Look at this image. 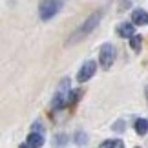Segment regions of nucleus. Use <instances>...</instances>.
Instances as JSON below:
<instances>
[{"label": "nucleus", "mask_w": 148, "mask_h": 148, "mask_svg": "<svg viewBox=\"0 0 148 148\" xmlns=\"http://www.w3.org/2000/svg\"><path fill=\"white\" fill-rule=\"evenodd\" d=\"M57 145H66L68 143V139H66V135H57V141H55Z\"/></svg>", "instance_id": "obj_14"}, {"label": "nucleus", "mask_w": 148, "mask_h": 148, "mask_svg": "<svg viewBox=\"0 0 148 148\" xmlns=\"http://www.w3.org/2000/svg\"><path fill=\"white\" fill-rule=\"evenodd\" d=\"M79 95H81V92H71V95H68V104H73L79 99Z\"/></svg>", "instance_id": "obj_13"}, {"label": "nucleus", "mask_w": 148, "mask_h": 148, "mask_svg": "<svg viewBox=\"0 0 148 148\" xmlns=\"http://www.w3.org/2000/svg\"><path fill=\"white\" fill-rule=\"evenodd\" d=\"M75 137H77V139H75V143H77V145H86V143H88L86 134H84V132H82V134H81V132H77Z\"/></svg>", "instance_id": "obj_12"}, {"label": "nucleus", "mask_w": 148, "mask_h": 148, "mask_svg": "<svg viewBox=\"0 0 148 148\" xmlns=\"http://www.w3.org/2000/svg\"><path fill=\"white\" fill-rule=\"evenodd\" d=\"M33 130H35V132H40V134H44V128L40 126V123H35V126H33Z\"/></svg>", "instance_id": "obj_15"}, {"label": "nucleus", "mask_w": 148, "mask_h": 148, "mask_svg": "<svg viewBox=\"0 0 148 148\" xmlns=\"http://www.w3.org/2000/svg\"><path fill=\"white\" fill-rule=\"evenodd\" d=\"M44 145V134H40V132H35V130H33V132L27 135V141L24 145H22V148H38V146H42Z\"/></svg>", "instance_id": "obj_6"}, {"label": "nucleus", "mask_w": 148, "mask_h": 148, "mask_svg": "<svg viewBox=\"0 0 148 148\" xmlns=\"http://www.w3.org/2000/svg\"><path fill=\"white\" fill-rule=\"evenodd\" d=\"M135 33V27L134 24H121L117 27V35L119 37H123V38H130Z\"/></svg>", "instance_id": "obj_8"}, {"label": "nucleus", "mask_w": 148, "mask_h": 148, "mask_svg": "<svg viewBox=\"0 0 148 148\" xmlns=\"http://www.w3.org/2000/svg\"><path fill=\"white\" fill-rule=\"evenodd\" d=\"M123 146H124L123 141H119V139H110L101 145V148H123Z\"/></svg>", "instance_id": "obj_10"}, {"label": "nucleus", "mask_w": 148, "mask_h": 148, "mask_svg": "<svg viewBox=\"0 0 148 148\" xmlns=\"http://www.w3.org/2000/svg\"><path fill=\"white\" fill-rule=\"evenodd\" d=\"M145 93H146V101H148V86H146V92Z\"/></svg>", "instance_id": "obj_16"}, {"label": "nucleus", "mask_w": 148, "mask_h": 148, "mask_svg": "<svg viewBox=\"0 0 148 148\" xmlns=\"http://www.w3.org/2000/svg\"><path fill=\"white\" fill-rule=\"evenodd\" d=\"M101 16H102V11H97V13H93L90 18L84 22V24L79 27V29L71 35V38L68 40V44H75L77 40H81V38H84L88 35V33H92L95 27H97V24H99V20H101Z\"/></svg>", "instance_id": "obj_1"}, {"label": "nucleus", "mask_w": 148, "mask_h": 148, "mask_svg": "<svg viewBox=\"0 0 148 148\" xmlns=\"http://www.w3.org/2000/svg\"><path fill=\"white\" fill-rule=\"evenodd\" d=\"M134 128H135V132L139 135H145L148 132V121L146 119H137V121L134 123Z\"/></svg>", "instance_id": "obj_9"}, {"label": "nucleus", "mask_w": 148, "mask_h": 148, "mask_svg": "<svg viewBox=\"0 0 148 148\" xmlns=\"http://www.w3.org/2000/svg\"><path fill=\"white\" fill-rule=\"evenodd\" d=\"M62 4L60 0H42L40 5H38V15H40L42 20H49L60 11Z\"/></svg>", "instance_id": "obj_2"}, {"label": "nucleus", "mask_w": 148, "mask_h": 148, "mask_svg": "<svg viewBox=\"0 0 148 148\" xmlns=\"http://www.w3.org/2000/svg\"><path fill=\"white\" fill-rule=\"evenodd\" d=\"M130 46H132L134 49H141V37H137L134 33V35L130 37Z\"/></svg>", "instance_id": "obj_11"}, {"label": "nucleus", "mask_w": 148, "mask_h": 148, "mask_svg": "<svg viewBox=\"0 0 148 148\" xmlns=\"http://www.w3.org/2000/svg\"><path fill=\"white\" fill-rule=\"evenodd\" d=\"M95 70H97V64H95L93 60H88L86 64H84L81 70H79V73H77V81H79V82H86V81H90V79L93 77Z\"/></svg>", "instance_id": "obj_5"}, {"label": "nucleus", "mask_w": 148, "mask_h": 148, "mask_svg": "<svg viewBox=\"0 0 148 148\" xmlns=\"http://www.w3.org/2000/svg\"><path fill=\"white\" fill-rule=\"evenodd\" d=\"M132 22L135 26H146L148 24V13L145 9H137L132 13Z\"/></svg>", "instance_id": "obj_7"}, {"label": "nucleus", "mask_w": 148, "mask_h": 148, "mask_svg": "<svg viewBox=\"0 0 148 148\" xmlns=\"http://www.w3.org/2000/svg\"><path fill=\"white\" fill-rule=\"evenodd\" d=\"M68 92H70V79H64L59 86V92L55 93L53 102H51L53 110H60V108L68 106Z\"/></svg>", "instance_id": "obj_3"}, {"label": "nucleus", "mask_w": 148, "mask_h": 148, "mask_svg": "<svg viewBox=\"0 0 148 148\" xmlns=\"http://www.w3.org/2000/svg\"><path fill=\"white\" fill-rule=\"evenodd\" d=\"M113 60H115V48L112 46V44H102L101 46V51H99V64L104 68V70H108Z\"/></svg>", "instance_id": "obj_4"}]
</instances>
